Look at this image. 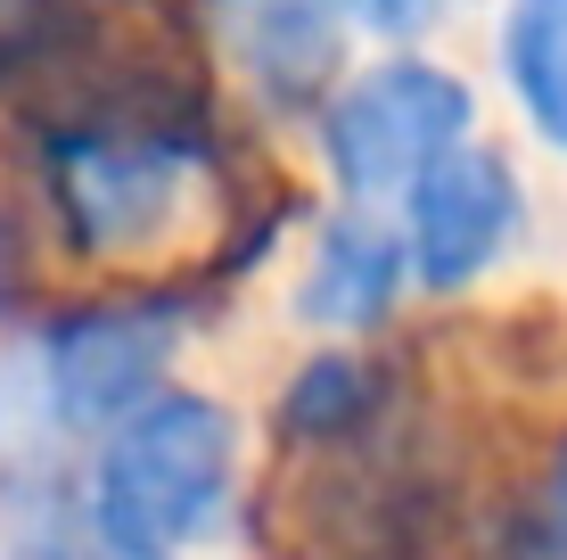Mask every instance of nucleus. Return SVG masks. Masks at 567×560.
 <instances>
[{"mask_svg": "<svg viewBox=\"0 0 567 560\" xmlns=\"http://www.w3.org/2000/svg\"><path fill=\"white\" fill-rule=\"evenodd\" d=\"M182 330V288H124L33 322L0 355V487H58V454L91 446L173 379Z\"/></svg>", "mask_w": 567, "mask_h": 560, "instance_id": "nucleus-1", "label": "nucleus"}, {"mask_svg": "<svg viewBox=\"0 0 567 560\" xmlns=\"http://www.w3.org/2000/svg\"><path fill=\"white\" fill-rule=\"evenodd\" d=\"M239 470H247L239 413L206 388L165 379L148 404H132L115 429L91 437V461L74 478V495H83L91 528L115 536L124 552L182 560L230 519Z\"/></svg>", "mask_w": 567, "mask_h": 560, "instance_id": "nucleus-2", "label": "nucleus"}, {"mask_svg": "<svg viewBox=\"0 0 567 560\" xmlns=\"http://www.w3.org/2000/svg\"><path fill=\"white\" fill-rule=\"evenodd\" d=\"M477 141V91L436 58H379L321 100V165L346 206H395L444 149Z\"/></svg>", "mask_w": 567, "mask_h": 560, "instance_id": "nucleus-3", "label": "nucleus"}, {"mask_svg": "<svg viewBox=\"0 0 567 560\" xmlns=\"http://www.w3.org/2000/svg\"><path fill=\"white\" fill-rule=\"evenodd\" d=\"M395 206H403L395 231H403V256H412V288H427V297H461V288H477L518 247V231H526L518 165L502 157L494 141L444 149Z\"/></svg>", "mask_w": 567, "mask_h": 560, "instance_id": "nucleus-4", "label": "nucleus"}, {"mask_svg": "<svg viewBox=\"0 0 567 560\" xmlns=\"http://www.w3.org/2000/svg\"><path fill=\"white\" fill-rule=\"evenodd\" d=\"M214 42L247 74V91L271 115H321V100L346 83V17L338 0H206Z\"/></svg>", "mask_w": 567, "mask_h": 560, "instance_id": "nucleus-5", "label": "nucleus"}, {"mask_svg": "<svg viewBox=\"0 0 567 560\" xmlns=\"http://www.w3.org/2000/svg\"><path fill=\"white\" fill-rule=\"evenodd\" d=\"M412 388L395 363L362 355V346H321L312 363L288 371L280 404H271V437L288 461H321V454H354L379 429H395Z\"/></svg>", "mask_w": 567, "mask_h": 560, "instance_id": "nucleus-6", "label": "nucleus"}, {"mask_svg": "<svg viewBox=\"0 0 567 560\" xmlns=\"http://www.w3.org/2000/svg\"><path fill=\"white\" fill-rule=\"evenodd\" d=\"M403 288H412V256H403V231L379 206H338V215L312 223V256L297 281L305 330H346V338L379 330Z\"/></svg>", "mask_w": 567, "mask_h": 560, "instance_id": "nucleus-7", "label": "nucleus"}, {"mask_svg": "<svg viewBox=\"0 0 567 560\" xmlns=\"http://www.w3.org/2000/svg\"><path fill=\"white\" fill-rule=\"evenodd\" d=\"M502 83L543 149L567 157V0H511L502 9Z\"/></svg>", "mask_w": 567, "mask_h": 560, "instance_id": "nucleus-8", "label": "nucleus"}, {"mask_svg": "<svg viewBox=\"0 0 567 560\" xmlns=\"http://www.w3.org/2000/svg\"><path fill=\"white\" fill-rule=\"evenodd\" d=\"M461 560H567V437L468 519Z\"/></svg>", "mask_w": 567, "mask_h": 560, "instance_id": "nucleus-9", "label": "nucleus"}, {"mask_svg": "<svg viewBox=\"0 0 567 560\" xmlns=\"http://www.w3.org/2000/svg\"><path fill=\"white\" fill-rule=\"evenodd\" d=\"M9 544H0V560H148V552H124L115 536L91 528L83 495L58 478V487H25L9 495Z\"/></svg>", "mask_w": 567, "mask_h": 560, "instance_id": "nucleus-10", "label": "nucleus"}, {"mask_svg": "<svg viewBox=\"0 0 567 560\" xmlns=\"http://www.w3.org/2000/svg\"><path fill=\"white\" fill-rule=\"evenodd\" d=\"M444 0H338V17L354 33H379V42H420L427 26H436Z\"/></svg>", "mask_w": 567, "mask_h": 560, "instance_id": "nucleus-11", "label": "nucleus"}]
</instances>
